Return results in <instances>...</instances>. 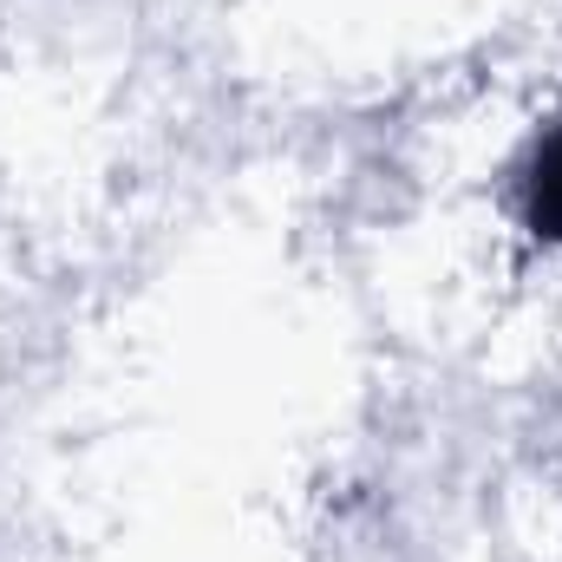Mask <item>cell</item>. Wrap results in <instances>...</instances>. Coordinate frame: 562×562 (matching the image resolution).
I'll return each mask as SVG.
<instances>
[{"label":"cell","instance_id":"obj_1","mask_svg":"<svg viewBox=\"0 0 562 562\" xmlns=\"http://www.w3.org/2000/svg\"><path fill=\"white\" fill-rule=\"evenodd\" d=\"M517 183H524V216H530V229L562 243V119L543 125L537 144L524 150Z\"/></svg>","mask_w":562,"mask_h":562}]
</instances>
